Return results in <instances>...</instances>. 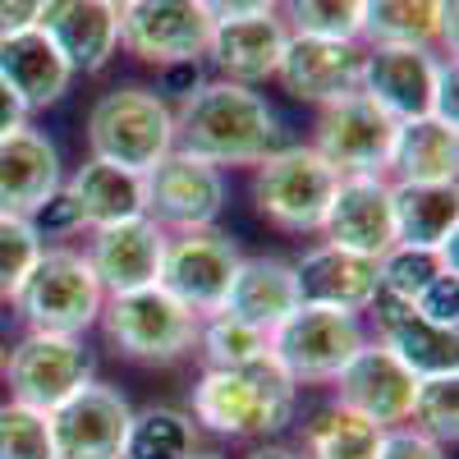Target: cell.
<instances>
[{"mask_svg": "<svg viewBox=\"0 0 459 459\" xmlns=\"http://www.w3.org/2000/svg\"><path fill=\"white\" fill-rule=\"evenodd\" d=\"M60 188L69 194V203L79 207V221L88 230L143 216V175L120 170V166H106L97 157H88L79 170L69 175V184H60Z\"/></svg>", "mask_w": 459, "mask_h": 459, "instance_id": "obj_27", "label": "cell"}, {"mask_svg": "<svg viewBox=\"0 0 459 459\" xmlns=\"http://www.w3.org/2000/svg\"><path fill=\"white\" fill-rule=\"evenodd\" d=\"M381 437H386V428L368 423L363 413L344 404H326L303 428V455L308 459H377Z\"/></svg>", "mask_w": 459, "mask_h": 459, "instance_id": "obj_30", "label": "cell"}, {"mask_svg": "<svg viewBox=\"0 0 459 459\" xmlns=\"http://www.w3.org/2000/svg\"><path fill=\"white\" fill-rule=\"evenodd\" d=\"M299 308V281H294V262L285 257H239L235 276H230L221 313L239 317L257 331H272Z\"/></svg>", "mask_w": 459, "mask_h": 459, "instance_id": "obj_25", "label": "cell"}, {"mask_svg": "<svg viewBox=\"0 0 459 459\" xmlns=\"http://www.w3.org/2000/svg\"><path fill=\"white\" fill-rule=\"evenodd\" d=\"M377 276H381V294L418 303L441 276H455V262H446L437 248H409L395 244L377 257Z\"/></svg>", "mask_w": 459, "mask_h": 459, "instance_id": "obj_32", "label": "cell"}, {"mask_svg": "<svg viewBox=\"0 0 459 459\" xmlns=\"http://www.w3.org/2000/svg\"><path fill=\"white\" fill-rule=\"evenodd\" d=\"M363 56L368 51L359 42H335V37H294L290 32L276 79L299 101L335 106L344 97L363 92Z\"/></svg>", "mask_w": 459, "mask_h": 459, "instance_id": "obj_16", "label": "cell"}, {"mask_svg": "<svg viewBox=\"0 0 459 459\" xmlns=\"http://www.w3.org/2000/svg\"><path fill=\"white\" fill-rule=\"evenodd\" d=\"M363 340L368 335H363V322L354 313L299 303L285 322H276L266 331V354L285 368V377L294 386H303V381L322 386V381H335V372L359 354Z\"/></svg>", "mask_w": 459, "mask_h": 459, "instance_id": "obj_7", "label": "cell"}, {"mask_svg": "<svg viewBox=\"0 0 459 459\" xmlns=\"http://www.w3.org/2000/svg\"><path fill=\"white\" fill-rule=\"evenodd\" d=\"M335 184L340 175L313 147H276L253 166V203L276 230L313 235V230H322Z\"/></svg>", "mask_w": 459, "mask_h": 459, "instance_id": "obj_6", "label": "cell"}, {"mask_svg": "<svg viewBox=\"0 0 459 459\" xmlns=\"http://www.w3.org/2000/svg\"><path fill=\"white\" fill-rule=\"evenodd\" d=\"M276 10L294 37L359 42V28H363V0H281Z\"/></svg>", "mask_w": 459, "mask_h": 459, "instance_id": "obj_33", "label": "cell"}, {"mask_svg": "<svg viewBox=\"0 0 459 459\" xmlns=\"http://www.w3.org/2000/svg\"><path fill=\"white\" fill-rule=\"evenodd\" d=\"M335 404L363 413L377 428H404L409 409H413V391L418 377L386 350L381 340H363L359 354L335 372Z\"/></svg>", "mask_w": 459, "mask_h": 459, "instance_id": "obj_13", "label": "cell"}, {"mask_svg": "<svg viewBox=\"0 0 459 459\" xmlns=\"http://www.w3.org/2000/svg\"><path fill=\"white\" fill-rule=\"evenodd\" d=\"M5 359H10V344H5V335H0V372H5Z\"/></svg>", "mask_w": 459, "mask_h": 459, "instance_id": "obj_45", "label": "cell"}, {"mask_svg": "<svg viewBox=\"0 0 459 459\" xmlns=\"http://www.w3.org/2000/svg\"><path fill=\"white\" fill-rule=\"evenodd\" d=\"M97 326L110 350L134 363H175L198 340V317L184 303H175L161 285H147L134 294H106Z\"/></svg>", "mask_w": 459, "mask_h": 459, "instance_id": "obj_5", "label": "cell"}, {"mask_svg": "<svg viewBox=\"0 0 459 459\" xmlns=\"http://www.w3.org/2000/svg\"><path fill=\"white\" fill-rule=\"evenodd\" d=\"M391 216H395V244L441 248L446 239H455L459 225L455 184H391Z\"/></svg>", "mask_w": 459, "mask_h": 459, "instance_id": "obj_28", "label": "cell"}, {"mask_svg": "<svg viewBox=\"0 0 459 459\" xmlns=\"http://www.w3.org/2000/svg\"><path fill=\"white\" fill-rule=\"evenodd\" d=\"M446 0H363L359 37L368 47H441Z\"/></svg>", "mask_w": 459, "mask_h": 459, "instance_id": "obj_29", "label": "cell"}, {"mask_svg": "<svg viewBox=\"0 0 459 459\" xmlns=\"http://www.w3.org/2000/svg\"><path fill=\"white\" fill-rule=\"evenodd\" d=\"M290 42V28L281 23V14H244V19H221L212 28V47L207 60L221 69V79L230 83H262L276 79L281 56Z\"/></svg>", "mask_w": 459, "mask_h": 459, "instance_id": "obj_22", "label": "cell"}, {"mask_svg": "<svg viewBox=\"0 0 459 459\" xmlns=\"http://www.w3.org/2000/svg\"><path fill=\"white\" fill-rule=\"evenodd\" d=\"M294 281H299V303H317V308H335V313H368L372 299L381 294V276H377V257L335 248V244H317L294 262Z\"/></svg>", "mask_w": 459, "mask_h": 459, "instance_id": "obj_20", "label": "cell"}, {"mask_svg": "<svg viewBox=\"0 0 459 459\" xmlns=\"http://www.w3.org/2000/svg\"><path fill=\"white\" fill-rule=\"evenodd\" d=\"M10 381V400L28 404V409H60L69 395H79L92 381V354L83 335H47V331H28L10 359L5 372Z\"/></svg>", "mask_w": 459, "mask_h": 459, "instance_id": "obj_9", "label": "cell"}, {"mask_svg": "<svg viewBox=\"0 0 459 459\" xmlns=\"http://www.w3.org/2000/svg\"><path fill=\"white\" fill-rule=\"evenodd\" d=\"M88 147L106 166L147 175L175 152V110L152 88H110L88 110Z\"/></svg>", "mask_w": 459, "mask_h": 459, "instance_id": "obj_3", "label": "cell"}, {"mask_svg": "<svg viewBox=\"0 0 459 459\" xmlns=\"http://www.w3.org/2000/svg\"><path fill=\"white\" fill-rule=\"evenodd\" d=\"M37 14H42V0H0V37L37 28Z\"/></svg>", "mask_w": 459, "mask_h": 459, "instance_id": "obj_40", "label": "cell"}, {"mask_svg": "<svg viewBox=\"0 0 459 459\" xmlns=\"http://www.w3.org/2000/svg\"><path fill=\"white\" fill-rule=\"evenodd\" d=\"M203 5L221 23V19H244V14H276L281 0H203Z\"/></svg>", "mask_w": 459, "mask_h": 459, "instance_id": "obj_41", "label": "cell"}, {"mask_svg": "<svg viewBox=\"0 0 459 459\" xmlns=\"http://www.w3.org/2000/svg\"><path fill=\"white\" fill-rule=\"evenodd\" d=\"M198 450V423L179 409L152 404L129 418L120 459H188Z\"/></svg>", "mask_w": 459, "mask_h": 459, "instance_id": "obj_31", "label": "cell"}, {"mask_svg": "<svg viewBox=\"0 0 459 459\" xmlns=\"http://www.w3.org/2000/svg\"><path fill=\"white\" fill-rule=\"evenodd\" d=\"M395 143V120L372 97L354 92L335 106H322L313 152L335 175H386Z\"/></svg>", "mask_w": 459, "mask_h": 459, "instance_id": "obj_12", "label": "cell"}, {"mask_svg": "<svg viewBox=\"0 0 459 459\" xmlns=\"http://www.w3.org/2000/svg\"><path fill=\"white\" fill-rule=\"evenodd\" d=\"M239 257L244 253L235 248V239L221 235L216 225H207V230H179V235L166 239V257H161L157 285L203 322V317L221 313Z\"/></svg>", "mask_w": 459, "mask_h": 459, "instance_id": "obj_10", "label": "cell"}, {"mask_svg": "<svg viewBox=\"0 0 459 459\" xmlns=\"http://www.w3.org/2000/svg\"><path fill=\"white\" fill-rule=\"evenodd\" d=\"M248 459H299L290 446H257V450H248Z\"/></svg>", "mask_w": 459, "mask_h": 459, "instance_id": "obj_43", "label": "cell"}, {"mask_svg": "<svg viewBox=\"0 0 459 459\" xmlns=\"http://www.w3.org/2000/svg\"><path fill=\"white\" fill-rule=\"evenodd\" d=\"M110 5H115V10H120V5H125V0H110Z\"/></svg>", "mask_w": 459, "mask_h": 459, "instance_id": "obj_46", "label": "cell"}, {"mask_svg": "<svg viewBox=\"0 0 459 459\" xmlns=\"http://www.w3.org/2000/svg\"><path fill=\"white\" fill-rule=\"evenodd\" d=\"M377 459H446V446H437L432 437L413 432V428H386Z\"/></svg>", "mask_w": 459, "mask_h": 459, "instance_id": "obj_39", "label": "cell"}, {"mask_svg": "<svg viewBox=\"0 0 459 459\" xmlns=\"http://www.w3.org/2000/svg\"><path fill=\"white\" fill-rule=\"evenodd\" d=\"M281 143V120L248 83H194L175 106V147L216 170L257 166Z\"/></svg>", "mask_w": 459, "mask_h": 459, "instance_id": "obj_1", "label": "cell"}, {"mask_svg": "<svg viewBox=\"0 0 459 459\" xmlns=\"http://www.w3.org/2000/svg\"><path fill=\"white\" fill-rule=\"evenodd\" d=\"M216 19L203 0H125L120 5V47L157 69L198 65L212 47Z\"/></svg>", "mask_w": 459, "mask_h": 459, "instance_id": "obj_8", "label": "cell"}, {"mask_svg": "<svg viewBox=\"0 0 459 459\" xmlns=\"http://www.w3.org/2000/svg\"><path fill=\"white\" fill-rule=\"evenodd\" d=\"M0 79L14 88V97L32 110H47L56 106L69 83H74V69L65 65V56L51 47V37L42 28H23L0 37Z\"/></svg>", "mask_w": 459, "mask_h": 459, "instance_id": "obj_24", "label": "cell"}, {"mask_svg": "<svg viewBox=\"0 0 459 459\" xmlns=\"http://www.w3.org/2000/svg\"><path fill=\"white\" fill-rule=\"evenodd\" d=\"M37 28L74 74H101L120 51V10L110 0H42Z\"/></svg>", "mask_w": 459, "mask_h": 459, "instance_id": "obj_19", "label": "cell"}, {"mask_svg": "<svg viewBox=\"0 0 459 459\" xmlns=\"http://www.w3.org/2000/svg\"><path fill=\"white\" fill-rule=\"evenodd\" d=\"M409 423H413V432L432 437L437 446H455V437H459V372L418 377Z\"/></svg>", "mask_w": 459, "mask_h": 459, "instance_id": "obj_35", "label": "cell"}, {"mask_svg": "<svg viewBox=\"0 0 459 459\" xmlns=\"http://www.w3.org/2000/svg\"><path fill=\"white\" fill-rule=\"evenodd\" d=\"M225 207V175L188 152H170L143 175V216L161 230H207Z\"/></svg>", "mask_w": 459, "mask_h": 459, "instance_id": "obj_11", "label": "cell"}, {"mask_svg": "<svg viewBox=\"0 0 459 459\" xmlns=\"http://www.w3.org/2000/svg\"><path fill=\"white\" fill-rule=\"evenodd\" d=\"M294 400H299V386L272 354H262L244 368L203 372V381L194 386V423L230 441L276 437L281 428H290Z\"/></svg>", "mask_w": 459, "mask_h": 459, "instance_id": "obj_2", "label": "cell"}, {"mask_svg": "<svg viewBox=\"0 0 459 459\" xmlns=\"http://www.w3.org/2000/svg\"><path fill=\"white\" fill-rule=\"evenodd\" d=\"M60 188V152L37 129L0 134V212L32 216Z\"/></svg>", "mask_w": 459, "mask_h": 459, "instance_id": "obj_23", "label": "cell"}, {"mask_svg": "<svg viewBox=\"0 0 459 459\" xmlns=\"http://www.w3.org/2000/svg\"><path fill=\"white\" fill-rule=\"evenodd\" d=\"M198 350L207 359V368H244L253 359L266 354V331L230 317V313H212L198 322Z\"/></svg>", "mask_w": 459, "mask_h": 459, "instance_id": "obj_34", "label": "cell"}, {"mask_svg": "<svg viewBox=\"0 0 459 459\" xmlns=\"http://www.w3.org/2000/svg\"><path fill=\"white\" fill-rule=\"evenodd\" d=\"M28 331H47V335H83L97 326L101 313V285L92 276V266L83 253L74 248H42L32 262V272L23 276L19 294L10 299Z\"/></svg>", "mask_w": 459, "mask_h": 459, "instance_id": "obj_4", "label": "cell"}, {"mask_svg": "<svg viewBox=\"0 0 459 459\" xmlns=\"http://www.w3.org/2000/svg\"><path fill=\"white\" fill-rule=\"evenodd\" d=\"M0 459H56L51 413L28 409L19 400L0 404Z\"/></svg>", "mask_w": 459, "mask_h": 459, "instance_id": "obj_36", "label": "cell"}, {"mask_svg": "<svg viewBox=\"0 0 459 459\" xmlns=\"http://www.w3.org/2000/svg\"><path fill=\"white\" fill-rule=\"evenodd\" d=\"M42 235L32 230L28 216L14 212H0V303H10L23 285V276L32 272L37 253H42Z\"/></svg>", "mask_w": 459, "mask_h": 459, "instance_id": "obj_37", "label": "cell"}, {"mask_svg": "<svg viewBox=\"0 0 459 459\" xmlns=\"http://www.w3.org/2000/svg\"><path fill=\"white\" fill-rule=\"evenodd\" d=\"M28 221H32V230H37V235H42V244H47V239H65V235H74V230H83V221H79V207L69 203V194H65V188H56V194H51L42 207H37Z\"/></svg>", "mask_w": 459, "mask_h": 459, "instance_id": "obj_38", "label": "cell"}, {"mask_svg": "<svg viewBox=\"0 0 459 459\" xmlns=\"http://www.w3.org/2000/svg\"><path fill=\"white\" fill-rule=\"evenodd\" d=\"M28 125V106L14 97V88L0 79V134H10V129H23Z\"/></svg>", "mask_w": 459, "mask_h": 459, "instance_id": "obj_42", "label": "cell"}, {"mask_svg": "<svg viewBox=\"0 0 459 459\" xmlns=\"http://www.w3.org/2000/svg\"><path fill=\"white\" fill-rule=\"evenodd\" d=\"M441 56L432 47H368L363 56V97H372L395 125L432 115Z\"/></svg>", "mask_w": 459, "mask_h": 459, "instance_id": "obj_18", "label": "cell"}, {"mask_svg": "<svg viewBox=\"0 0 459 459\" xmlns=\"http://www.w3.org/2000/svg\"><path fill=\"white\" fill-rule=\"evenodd\" d=\"M188 459H225V455H216V450H194Z\"/></svg>", "mask_w": 459, "mask_h": 459, "instance_id": "obj_44", "label": "cell"}, {"mask_svg": "<svg viewBox=\"0 0 459 459\" xmlns=\"http://www.w3.org/2000/svg\"><path fill=\"white\" fill-rule=\"evenodd\" d=\"M129 418L134 409L120 391L106 386V381H88L79 395L51 409L56 459H120Z\"/></svg>", "mask_w": 459, "mask_h": 459, "instance_id": "obj_15", "label": "cell"}, {"mask_svg": "<svg viewBox=\"0 0 459 459\" xmlns=\"http://www.w3.org/2000/svg\"><path fill=\"white\" fill-rule=\"evenodd\" d=\"M455 166H459L455 125L437 120V115H418V120L395 125L386 161L391 184H455Z\"/></svg>", "mask_w": 459, "mask_h": 459, "instance_id": "obj_26", "label": "cell"}, {"mask_svg": "<svg viewBox=\"0 0 459 459\" xmlns=\"http://www.w3.org/2000/svg\"><path fill=\"white\" fill-rule=\"evenodd\" d=\"M377 317V340L413 372V377H446V372H459V340L450 326H437L428 322L423 313L404 299H391V294H377L372 308Z\"/></svg>", "mask_w": 459, "mask_h": 459, "instance_id": "obj_21", "label": "cell"}, {"mask_svg": "<svg viewBox=\"0 0 459 459\" xmlns=\"http://www.w3.org/2000/svg\"><path fill=\"white\" fill-rule=\"evenodd\" d=\"M166 230L152 216H129L115 225H97L88 239V266L101 285V294H134L157 285L161 257H166Z\"/></svg>", "mask_w": 459, "mask_h": 459, "instance_id": "obj_14", "label": "cell"}, {"mask_svg": "<svg viewBox=\"0 0 459 459\" xmlns=\"http://www.w3.org/2000/svg\"><path fill=\"white\" fill-rule=\"evenodd\" d=\"M317 235L335 248H350L363 257H381L386 248H395L391 179L386 175H340Z\"/></svg>", "mask_w": 459, "mask_h": 459, "instance_id": "obj_17", "label": "cell"}]
</instances>
